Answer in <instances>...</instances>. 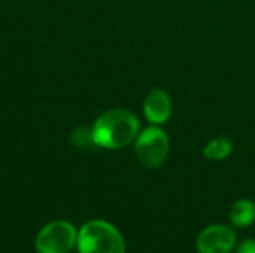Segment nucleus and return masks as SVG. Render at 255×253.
Listing matches in <instances>:
<instances>
[{
	"label": "nucleus",
	"instance_id": "1",
	"mask_svg": "<svg viewBox=\"0 0 255 253\" xmlns=\"http://www.w3.org/2000/svg\"><path fill=\"white\" fill-rule=\"evenodd\" d=\"M139 121L127 109H111L100 115L93 125L91 140L99 148L121 149L136 140Z\"/></svg>",
	"mask_w": 255,
	"mask_h": 253
},
{
	"label": "nucleus",
	"instance_id": "2",
	"mask_svg": "<svg viewBox=\"0 0 255 253\" xmlns=\"http://www.w3.org/2000/svg\"><path fill=\"white\" fill-rule=\"evenodd\" d=\"M79 253H126L120 231L106 221H90L78 233Z\"/></svg>",
	"mask_w": 255,
	"mask_h": 253
},
{
	"label": "nucleus",
	"instance_id": "3",
	"mask_svg": "<svg viewBox=\"0 0 255 253\" xmlns=\"http://www.w3.org/2000/svg\"><path fill=\"white\" fill-rule=\"evenodd\" d=\"M169 148L166 133L155 125L145 128L136 137V155L146 169L160 167L169 155Z\"/></svg>",
	"mask_w": 255,
	"mask_h": 253
},
{
	"label": "nucleus",
	"instance_id": "4",
	"mask_svg": "<svg viewBox=\"0 0 255 253\" xmlns=\"http://www.w3.org/2000/svg\"><path fill=\"white\" fill-rule=\"evenodd\" d=\"M76 239L78 233L72 224L54 221L39 231L36 249L39 253H69L75 246Z\"/></svg>",
	"mask_w": 255,
	"mask_h": 253
},
{
	"label": "nucleus",
	"instance_id": "5",
	"mask_svg": "<svg viewBox=\"0 0 255 253\" xmlns=\"http://www.w3.org/2000/svg\"><path fill=\"white\" fill-rule=\"evenodd\" d=\"M236 245V234L224 225H212L205 228L197 237L199 253H230Z\"/></svg>",
	"mask_w": 255,
	"mask_h": 253
},
{
	"label": "nucleus",
	"instance_id": "6",
	"mask_svg": "<svg viewBox=\"0 0 255 253\" xmlns=\"http://www.w3.org/2000/svg\"><path fill=\"white\" fill-rule=\"evenodd\" d=\"M143 112L146 119L154 125H161L172 115V101L163 89H152L145 100Z\"/></svg>",
	"mask_w": 255,
	"mask_h": 253
},
{
	"label": "nucleus",
	"instance_id": "7",
	"mask_svg": "<svg viewBox=\"0 0 255 253\" xmlns=\"http://www.w3.org/2000/svg\"><path fill=\"white\" fill-rule=\"evenodd\" d=\"M230 219L239 228L250 227L255 221V204L250 200H239L230 209Z\"/></svg>",
	"mask_w": 255,
	"mask_h": 253
},
{
	"label": "nucleus",
	"instance_id": "8",
	"mask_svg": "<svg viewBox=\"0 0 255 253\" xmlns=\"http://www.w3.org/2000/svg\"><path fill=\"white\" fill-rule=\"evenodd\" d=\"M233 152V143L227 137H217L209 142L203 151L205 157L211 161H220L227 158Z\"/></svg>",
	"mask_w": 255,
	"mask_h": 253
},
{
	"label": "nucleus",
	"instance_id": "9",
	"mask_svg": "<svg viewBox=\"0 0 255 253\" xmlns=\"http://www.w3.org/2000/svg\"><path fill=\"white\" fill-rule=\"evenodd\" d=\"M238 253H255V240H245L239 246Z\"/></svg>",
	"mask_w": 255,
	"mask_h": 253
}]
</instances>
